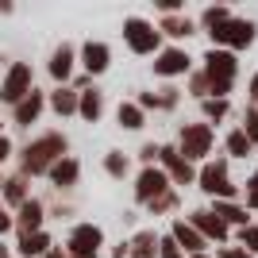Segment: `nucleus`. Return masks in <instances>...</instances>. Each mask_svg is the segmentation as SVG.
Returning <instances> with one entry per match:
<instances>
[{"label":"nucleus","instance_id":"1a4fd4ad","mask_svg":"<svg viewBox=\"0 0 258 258\" xmlns=\"http://www.w3.org/2000/svg\"><path fill=\"white\" fill-rule=\"evenodd\" d=\"M185 224L193 227V231H197V235H201V239H205L208 247H212V243H220V247H227V239H231V227H227L224 220H216V216L208 212V208H197V212L189 216Z\"/></svg>","mask_w":258,"mask_h":258},{"label":"nucleus","instance_id":"f704fd0d","mask_svg":"<svg viewBox=\"0 0 258 258\" xmlns=\"http://www.w3.org/2000/svg\"><path fill=\"white\" fill-rule=\"evenodd\" d=\"M189 93H193L197 100H208V77H205V70H197V74L189 77Z\"/></svg>","mask_w":258,"mask_h":258},{"label":"nucleus","instance_id":"9d476101","mask_svg":"<svg viewBox=\"0 0 258 258\" xmlns=\"http://www.w3.org/2000/svg\"><path fill=\"white\" fill-rule=\"evenodd\" d=\"M158 162H162L158 170L170 177V185H193V181H197V170L181 158V154H177V147H173V143H166V147L158 151Z\"/></svg>","mask_w":258,"mask_h":258},{"label":"nucleus","instance_id":"0eeeda50","mask_svg":"<svg viewBox=\"0 0 258 258\" xmlns=\"http://www.w3.org/2000/svg\"><path fill=\"white\" fill-rule=\"evenodd\" d=\"M35 89V70L27 62H12L8 74H4V81H0V104H20L27 93Z\"/></svg>","mask_w":258,"mask_h":258},{"label":"nucleus","instance_id":"dca6fc26","mask_svg":"<svg viewBox=\"0 0 258 258\" xmlns=\"http://www.w3.org/2000/svg\"><path fill=\"white\" fill-rule=\"evenodd\" d=\"M43 108H46V97L39 93V89H31V93H27L20 104L12 108V119H16V127H31L35 119L43 116Z\"/></svg>","mask_w":258,"mask_h":258},{"label":"nucleus","instance_id":"7ed1b4c3","mask_svg":"<svg viewBox=\"0 0 258 258\" xmlns=\"http://www.w3.org/2000/svg\"><path fill=\"white\" fill-rule=\"evenodd\" d=\"M212 46L216 50H243V46H250L258 39V23L254 20H239V16H227L224 23H216L212 31Z\"/></svg>","mask_w":258,"mask_h":258},{"label":"nucleus","instance_id":"a878e982","mask_svg":"<svg viewBox=\"0 0 258 258\" xmlns=\"http://www.w3.org/2000/svg\"><path fill=\"white\" fill-rule=\"evenodd\" d=\"M46 104H50L58 116H77V93L70 85H58L50 97H46Z\"/></svg>","mask_w":258,"mask_h":258},{"label":"nucleus","instance_id":"5701e85b","mask_svg":"<svg viewBox=\"0 0 258 258\" xmlns=\"http://www.w3.org/2000/svg\"><path fill=\"white\" fill-rule=\"evenodd\" d=\"M177 100H181V93L173 85H166V89H158V93H139L135 104H139L143 112H151V108H166V112H170V108H177Z\"/></svg>","mask_w":258,"mask_h":258},{"label":"nucleus","instance_id":"bb28decb","mask_svg":"<svg viewBox=\"0 0 258 258\" xmlns=\"http://www.w3.org/2000/svg\"><path fill=\"white\" fill-rule=\"evenodd\" d=\"M116 119H119V127H127V131H139L143 123H147V112H143L135 100H119L116 108Z\"/></svg>","mask_w":258,"mask_h":258},{"label":"nucleus","instance_id":"423d86ee","mask_svg":"<svg viewBox=\"0 0 258 258\" xmlns=\"http://www.w3.org/2000/svg\"><path fill=\"white\" fill-rule=\"evenodd\" d=\"M123 43L131 46V54H158L162 50V35L151 20L143 16H127L123 20Z\"/></svg>","mask_w":258,"mask_h":258},{"label":"nucleus","instance_id":"09e8293b","mask_svg":"<svg viewBox=\"0 0 258 258\" xmlns=\"http://www.w3.org/2000/svg\"><path fill=\"white\" fill-rule=\"evenodd\" d=\"M66 258H70V254H66Z\"/></svg>","mask_w":258,"mask_h":258},{"label":"nucleus","instance_id":"f3484780","mask_svg":"<svg viewBox=\"0 0 258 258\" xmlns=\"http://www.w3.org/2000/svg\"><path fill=\"white\" fill-rule=\"evenodd\" d=\"M46 177H50L54 189H74L77 177H81V162H77L74 154H66V158H58L50 170H46Z\"/></svg>","mask_w":258,"mask_h":258},{"label":"nucleus","instance_id":"6ab92c4d","mask_svg":"<svg viewBox=\"0 0 258 258\" xmlns=\"http://www.w3.org/2000/svg\"><path fill=\"white\" fill-rule=\"evenodd\" d=\"M23 201H31V193H27V177L16 170L12 177L0 181V205H4V208H20Z\"/></svg>","mask_w":258,"mask_h":258},{"label":"nucleus","instance_id":"c85d7f7f","mask_svg":"<svg viewBox=\"0 0 258 258\" xmlns=\"http://www.w3.org/2000/svg\"><path fill=\"white\" fill-rule=\"evenodd\" d=\"M177 205H181V193H177V189H166L162 197H154L151 205H147V212H151V216H166V212H173Z\"/></svg>","mask_w":258,"mask_h":258},{"label":"nucleus","instance_id":"aec40b11","mask_svg":"<svg viewBox=\"0 0 258 258\" xmlns=\"http://www.w3.org/2000/svg\"><path fill=\"white\" fill-rule=\"evenodd\" d=\"M77 116L85 119V123H97V119L104 116V93H100L97 85L85 89V93H77Z\"/></svg>","mask_w":258,"mask_h":258},{"label":"nucleus","instance_id":"cd10ccee","mask_svg":"<svg viewBox=\"0 0 258 258\" xmlns=\"http://www.w3.org/2000/svg\"><path fill=\"white\" fill-rule=\"evenodd\" d=\"M104 170H108V177L123 181V177L131 173V162H127V154H123V151H108V154H104Z\"/></svg>","mask_w":258,"mask_h":258},{"label":"nucleus","instance_id":"f8f14e48","mask_svg":"<svg viewBox=\"0 0 258 258\" xmlns=\"http://www.w3.org/2000/svg\"><path fill=\"white\" fill-rule=\"evenodd\" d=\"M166 189H173V185H170V177H166L158 166H147V170L135 177V201H139V205H151L154 197H162Z\"/></svg>","mask_w":258,"mask_h":258},{"label":"nucleus","instance_id":"473e14b6","mask_svg":"<svg viewBox=\"0 0 258 258\" xmlns=\"http://www.w3.org/2000/svg\"><path fill=\"white\" fill-rule=\"evenodd\" d=\"M235 235H239V243H243V250L258 258V227H254V224H247V227H239Z\"/></svg>","mask_w":258,"mask_h":258},{"label":"nucleus","instance_id":"4468645a","mask_svg":"<svg viewBox=\"0 0 258 258\" xmlns=\"http://www.w3.org/2000/svg\"><path fill=\"white\" fill-rule=\"evenodd\" d=\"M74 66H77V50H74V43H58V46L50 50L46 74H50L58 85H70V77H74Z\"/></svg>","mask_w":258,"mask_h":258},{"label":"nucleus","instance_id":"b1692460","mask_svg":"<svg viewBox=\"0 0 258 258\" xmlns=\"http://www.w3.org/2000/svg\"><path fill=\"white\" fill-rule=\"evenodd\" d=\"M50 247H54L50 235H46V231H35V235H20V243H16V254H20V258H43Z\"/></svg>","mask_w":258,"mask_h":258},{"label":"nucleus","instance_id":"72a5a7b5","mask_svg":"<svg viewBox=\"0 0 258 258\" xmlns=\"http://www.w3.org/2000/svg\"><path fill=\"white\" fill-rule=\"evenodd\" d=\"M227 16H231V12H227L224 4H220V8H205V12H201V23H205V31H212L216 23H224Z\"/></svg>","mask_w":258,"mask_h":258},{"label":"nucleus","instance_id":"7c9ffc66","mask_svg":"<svg viewBox=\"0 0 258 258\" xmlns=\"http://www.w3.org/2000/svg\"><path fill=\"white\" fill-rule=\"evenodd\" d=\"M201 112H205L208 127H212V123H220V119L231 112V104H227V100H201Z\"/></svg>","mask_w":258,"mask_h":258},{"label":"nucleus","instance_id":"6e6552de","mask_svg":"<svg viewBox=\"0 0 258 258\" xmlns=\"http://www.w3.org/2000/svg\"><path fill=\"white\" fill-rule=\"evenodd\" d=\"M100 247H104L100 224H77L66 239V254L70 258H100Z\"/></svg>","mask_w":258,"mask_h":258},{"label":"nucleus","instance_id":"58836bf2","mask_svg":"<svg viewBox=\"0 0 258 258\" xmlns=\"http://www.w3.org/2000/svg\"><path fill=\"white\" fill-rule=\"evenodd\" d=\"M216 258H254V254H247L243 247H220V250H216Z\"/></svg>","mask_w":258,"mask_h":258},{"label":"nucleus","instance_id":"4c0bfd02","mask_svg":"<svg viewBox=\"0 0 258 258\" xmlns=\"http://www.w3.org/2000/svg\"><path fill=\"white\" fill-rule=\"evenodd\" d=\"M243 197H247V208H258V170L247 177V189H243Z\"/></svg>","mask_w":258,"mask_h":258},{"label":"nucleus","instance_id":"49530a36","mask_svg":"<svg viewBox=\"0 0 258 258\" xmlns=\"http://www.w3.org/2000/svg\"><path fill=\"white\" fill-rule=\"evenodd\" d=\"M189 258H212V254H189Z\"/></svg>","mask_w":258,"mask_h":258},{"label":"nucleus","instance_id":"2eb2a0df","mask_svg":"<svg viewBox=\"0 0 258 258\" xmlns=\"http://www.w3.org/2000/svg\"><path fill=\"white\" fill-rule=\"evenodd\" d=\"M81 66H85V77L93 81V77H100L112 66V50H108V43H100V39H89L85 46H81Z\"/></svg>","mask_w":258,"mask_h":258},{"label":"nucleus","instance_id":"79ce46f5","mask_svg":"<svg viewBox=\"0 0 258 258\" xmlns=\"http://www.w3.org/2000/svg\"><path fill=\"white\" fill-rule=\"evenodd\" d=\"M247 97H250V104H254V108H258V74H254V77H250V89H247Z\"/></svg>","mask_w":258,"mask_h":258},{"label":"nucleus","instance_id":"37998d69","mask_svg":"<svg viewBox=\"0 0 258 258\" xmlns=\"http://www.w3.org/2000/svg\"><path fill=\"white\" fill-rule=\"evenodd\" d=\"M108 258H127V239H123V243H116V250H112Z\"/></svg>","mask_w":258,"mask_h":258},{"label":"nucleus","instance_id":"412c9836","mask_svg":"<svg viewBox=\"0 0 258 258\" xmlns=\"http://www.w3.org/2000/svg\"><path fill=\"white\" fill-rule=\"evenodd\" d=\"M208 212H212L216 220H224L227 227H247V224H250L247 208L235 205V201H212V208H208Z\"/></svg>","mask_w":258,"mask_h":258},{"label":"nucleus","instance_id":"a19ab883","mask_svg":"<svg viewBox=\"0 0 258 258\" xmlns=\"http://www.w3.org/2000/svg\"><path fill=\"white\" fill-rule=\"evenodd\" d=\"M8 158H12V139L0 131V162H8Z\"/></svg>","mask_w":258,"mask_h":258},{"label":"nucleus","instance_id":"a211bd4d","mask_svg":"<svg viewBox=\"0 0 258 258\" xmlns=\"http://www.w3.org/2000/svg\"><path fill=\"white\" fill-rule=\"evenodd\" d=\"M170 239L177 243V250H181V254H205V247H208V243L197 235L185 220H173V224H170Z\"/></svg>","mask_w":258,"mask_h":258},{"label":"nucleus","instance_id":"c9c22d12","mask_svg":"<svg viewBox=\"0 0 258 258\" xmlns=\"http://www.w3.org/2000/svg\"><path fill=\"white\" fill-rule=\"evenodd\" d=\"M158 258H185V254L177 250V243L170 235H158Z\"/></svg>","mask_w":258,"mask_h":258},{"label":"nucleus","instance_id":"4be33fe9","mask_svg":"<svg viewBox=\"0 0 258 258\" xmlns=\"http://www.w3.org/2000/svg\"><path fill=\"white\" fill-rule=\"evenodd\" d=\"M127 258H158V231L143 227L139 235L127 243Z\"/></svg>","mask_w":258,"mask_h":258},{"label":"nucleus","instance_id":"e433bc0d","mask_svg":"<svg viewBox=\"0 0 258 258\" xmlns=\"http://www.w3.org/2000/svg\"><path fill=\"white\" fill-rule=\"evenodd\" d=\"M158 151H162V143H143V151H139V162H143V170L158 162Z\"/></svg>","mask_w":258,"mask_h":258},{"label":"nucleus","instance_id":"9b49d317","mask_svg":"<svg viewBox=\"0 0 258 258\" xmlns=\"http://www.w3.org/2000/svg\"><path fill=\"white\" fill-rule=\"evenodd\" d=\"M189 70H193V58H189L185 46H166L154 58V74L158 77H185Z\"/></svg>","mask_w":258,"mask_h":258},{"label":"nucleus","instance_id":"ddd939ff","mask_svg":"<svg viewBox=\"0 0 258 258\" xmlns=\"http://www.w3.org/2000/svg\"><path fill=\"white\" fill-rule=\"evenodd\" d=\"M43 220H46V205L39 201V197L23 201V205L16 208V216H12V224H16L20 235H35V231H43Z\"/></svg>","mask_w":258,"mask_h":258},{"label":"nucleus","instance_id":"2f4dec72","mask_svg":"<svg viewBox=\"0 0 258 258\" xmlns=\"http://www.w3.org/2000/svg\"><path fill=\"white\" fill-rule=\"evenodd\" d=\"M227 154H231V158H247L250 154V143H247V135H243L239 127L227 135Z\"/></svg>","mask_w":258,"mask_h":258},{"label":"nucleus","instance_id":"20e7f679","mask_svg":"<svg viewBox=\"0 0 258 258\" xmlns=\"http://www.w3.org/2000/svg\"><path fill=\"white\" fill-rule=\"evenodd\" d=\"M212 143H216V131L208 127V123H181V131H177V154H181L189 166L201 158H208L212 154Z\"/></svg>","mask_w":258,"mask_h":258},{"label":"nucleus","instance_id":"c756f323","mask_svg":"<svg viewBox=\"0 0 258 258\" xmlns=\"http://www.w3.org/2000/svg\"><path fill=\"white\" fill-rule=\"evenodd\" d=\"M239 131L247 135V143H250V147H258V108H254V104H247V108H243V127H239Z\"/></svg>","mask_w":258,"mask_h":258},{"label":"nucleus","instance_id":"f03ea898","mask_svg":"<svg viewBox=\"0 0 258 258\" xmlns=\"http://www.w3.org/2000/svg\"><path fill=\"white\" fill-rule=\"evenodd\" d=\"M201 70H205V77H208V100H227V93L235 85V74H239V58L231 50L208 46Z\"/></svg>","mask_w":258,"mask_h":258},{"label":"nucleus","instance_id":"f257e3e1","mask_svg":"<svg viewBox=\"0 0 258 258\" xmlns=\"http://www.w3.org/2000/svg\"><path fill=\"white\" fill-rule=\"evenodd\" d=\"M66 151H70V139H66L62 131H46V135L31 139L20 151V173L23 177H39V173H46L58 158H66Z\"/></svg>","mask_w":258,"mask_h":258},{"label":"nucleus","instance_id":"a18cd8bd","mask_svg":"<svg viewBox=\"0 0 258 258\" xmlns=\"http://www.w3.org/2000/svg\"><path fill=\"white\" fill-rule=\"evenodd\" d=\"M0 258H12V250H8V247H4V243H0Z\"/></svg>","mask_w":258,"mask_h":258},{"label":"nucleus","instance_id":"393cba45","mask_svg":"<svg viewBox=\"0 0 258 258\" xmlns=\"http://www.w3.org/2000/svg\"><path fill=\"white\" fill-rule=\"evenodd\" d=\"M166 31L170 39H189V35L197 31V23L189 20V16H181V12H173V16H162L158 20V35Z\"/></svg>","mask_w":258,"mask_h":258},{"label":"nucleus","instance_id":"ea45409f","mask_svg":"<svg viewBox=\"0 0 258 258\" xmlns=\"http://www.w3.org/2000/svg\"><path fill=\"white\" fill-rule=\"evenodd\" d=\"M8 231H16V224H12V212L0 205V235H8Z\"/></svg>","mask_w":258,"mask_h":258},{"label":"nucleus","instance_id":"de8ad7c7","mask_svg":"<svg viewBox=\"0 0 258 258\" xmlns=\"http://www.w3.org/2000/svg\"><path fill=\"white\" fill-rule=\"evenodd\" d=\"M0 181H4V177H0Z\"/></svg>","mask_w":258,"mask_h":258},{"label":"nucleus","instance_id":"c03bdc74","mask_svg":"<svg viewBox=\"0 0 258 258\" xmlns=\"http://www.w3.org/2000/svg\"><path fill=\"white\" fill-rule=\"evenodd\" d=\"M43 258H66V250H62V247H50V250H46Z\"/></svg>","mask_w":258,"mask_h":258},{"label":"nucleus","instance_id":"39448f33","mask_svg":"<svg viewBox=\"0 0 258 258\" xmlns=\"http://www.w3.org/2000/svg\"><path fill=\"white\" fill-rule=\"evenodd\" d=\"M197 185H201L212 201H235V197H239V189L231 185V177H227V158L205 162L201 173H197Z\"/></svg>","mask_w":258,"mask_h":258}]
</instances>
